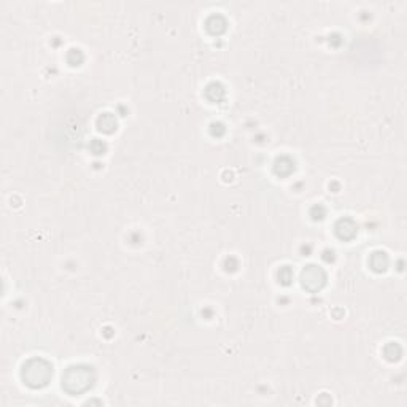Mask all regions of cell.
<instances>
[{
    "instance_id": "obj_1",
    "label": "cell",
    "mask_w": 407,
    "mask_h": 407,
    "mask_svg": "<svg viewBox=\"0 0 407 407\" xmlns=\"http://www.w3.org/2000/svg\"><path fill=\"white\" fill-rule=\"evenodd\" d=\"M94 371L85 364L70 366L62 376V388L70 395H80L88 392L94 385Z\"/></svg>"
},
{
    "instance_id": "obj_2",
    "label": "cell",
    "mask_w": 407,
    "mask_h": 407,
    "mask_svg": "<svg viewBox=\"0 0 407 407\" xmlns=\"http://www.w3.org/2000/svg\"><path fill=\"white\" fill-rule=\"evenodd\" d=\"M21 377L30 388H43L53 377V366L43 358H32L22 366Z\"/></svg>"
},
{
    "instance_id": "obj_3",
    "label": "cell",
    "mask_w": 407,
    "mask_h": 407,
    "mask_svg": "<svg viewBox=\"0 0 407 407\" xmlns=\"http://www.w3.org/2000/svg\"><path fill=\"white\" fill-rule=\"evenodd\" d=\"M301 282H303V287L305 290H308L310 293H316L326 283V274H324V271L320 269L318 266L310 264L301 274Z\"/></svg>"
},
{
    "instance_id": "obj_4",
    "label": "cell",
    "mask_w": 407,
    "mask_h": 407,
    "mask_svg": "<svg viewBox=\"0 0 407 407\" xmlns=\"http://www.w3.org/2000/svg\"><path fill=\"white\" fill-rule=\"evenodd\" d=\"M336 234L342 240H350L356 235V224L350 218H342L336 224Z\"/></svg>"
},
{
    "instance_id": "obj_5",
    "label": "cell",
    "mask_w": 407,
    "mask_h": 407,
    "mask_svg": "<svg viewBox=\"0 0 407 407\" xmlns=\"http://www.w3.org/2000/svg\"><path fill=\"white\" fill-rule=\"evenodd\" d=\"M205 26H207V30L210 32L211 35H219L226 30V19L219 14H213V16H210V18H208Z\"/></svg>"
},
{
    "instance_id": "obj_6",
    "label": "cell",
    "mask_w": 407,
    "mask_h": 407,
    "mask_svg": "<svg viewBox=\"0 0 407 407\" xmlns=\"http://www.w3.org/2000/svg\"><path fill=\"white\" fill-rule=\"evenodd\" d=\"M274 170H275V174L277 175H280V177H287L290 175L293 170H295V162H293L290 158L287 156H283V158H279L275 161V166H274Z\"/></svg>"
},
{
    "instance_id": "obj_7",
    "label": "cell",
    "mask_w": 407,
    "mask_h": 407,
    "mask_svg": "<svg viewBox=\"0 0 407 407\" xmlns=\"http://www.w3.org/2000/svg\"><path fill=\"white\" fill-rule=\"evenodd\" d=\"M97 127L99 131L105 132V134H111L113 131H116V119L110 113H103V115L97 119Z\"/></svg>"
},
{
    "instance_id": "obj_8",
    "label": "cell",
    "mask_w": 407,
    "mask_h": 407,
    "mask_svg": "<svg viewBox=\"0 0 407 407\" xmlns=\"http://www.w3.org/2000/svg\"><path fill=\"white\" fill-rule=\"evenodd\" d=\"M224 88L219 85V83H211L207 86L205 89V96H207V99L211 101V102H215V103H219L223 99H224Z\"/></svg>"
},
{
    "instance_id": "obj_9",
    "label": "cell",
    "mask_w": 407,
    "mask_h": 407,
    "mask_svg": "<svg viewBox=\"0 0 407 407\" xmlns=\"http://www.w3.org/2000/svg\"><path fill=\"white\" fill-rule=\"evenodd\" d=\"M369 263H371V267L376 272H384L388 266V258L384 251H376V253H372Z\"/></svg>"
},
{
    "instance_id": "obj_10",
    "label": "cell",
    "mask_w": 407,
    "mask_h": 407,
    "mask_svg": "<svg viewBox=\"0 0 407 407\" xmlns=\"http://www.w3.org/2000/svg\"><path fill=\"white\" fill-rule=\"evenodd\" d=\"M279 280L283 283V285H290V282L293 280V271L290 269L288 266L282 267L279 271Z\"/></svg>"
},
{
    "instance_id": "obj_11",
    "label": "cell",
    "mask_w": 407,
    "mask_h": 407,
    "mask_svg": "<svg viewBox=\"0 0 407 407\" xmlns=\"http://www.w3.org/2000/svg\"><path fill=\"white\" fill-rule=\"evenodd\" d=\"M67 61L70 62V66H80L81 61H83V54H81L80 50H70Z\"/></svg>"
},
{
    "instance_id": "obj_12",
    "label": "cell",
    "mask_w": 407,
    "mask_h": 407,
    "mask_svg": "<svg viewBox=\"0 0 407 407\" xmlns=\"http://www.w3.org/2000/svg\"><path fill=\"white\" fill-rule=\"evenodd\" d=\"M388 348H392V353H390V352L385 353V356L388 358V360L395 361V360H398V358L401 356V347L398 345V344H388Z\"/></svg>"
},
{
    "instance_id": "obj_13",
    "label": "cell",
    "mask_w": 407,
    "mask_h": 407,
    "mask_svg": "<svg viewBox=\"0 0 407 407\" xmlns=\"http://www.w3.org/2000/svg\"><path fill=\"white\" fill-rule=\"evenodd\" d=\"M324 213H326V211H324V208H323L321 205H316V207H313V208H312V211H310V215H312V218H313V219H323Z\"/></svg>"
},
{
    "instance_id": "obj_14",
    "label": "cell",
    "mask_w": 407,
    "mask_h": 407,
    "mask_svg": "<svg viewBox=\"0 0 407 407\" xmlns=\"http://www.w3.org/2000/svg\"><path fill=\"white\" fill-rule=\"evenodd\" d=\"M91 148H93V151H94L96 154H102V153L105 151V143H102L101 140H94V142L91 143Z\"/></svg>"
},
{
    "instance_id": "obj_15",
    "label": "cell",
    "mask_w": 407,
    "mask_h": 407,
    "mask_svg": "<svg viewBox=\"0 0 407 407\" xmlns=\"http://www.w3.org/2000/svg\"><path fill=\"white\" fill-rule=\"evenodd\" d=\"M211 134H213V135H223L224 134L223 124H219V123H213V124H211Z\"/></svg>"
}]
</instances>
